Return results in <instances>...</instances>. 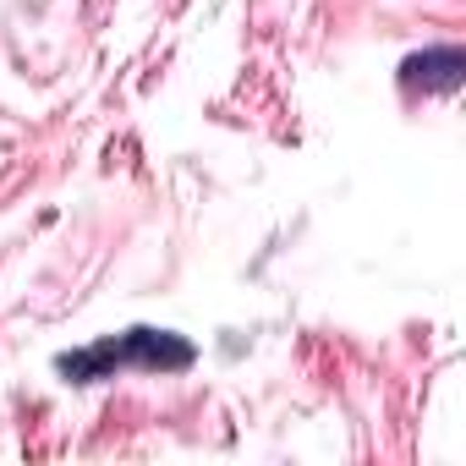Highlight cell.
<instances>
[{
  "instance_id": "obj_2",
  "label": "cell",
  "mask_w": 466,
  "mask_h": 466,
  "mask_svg": "<svg viewBox=\"0 0 466 466\" xmlns=\"http://www.w3.org/2000/svg\"><path fill=\"white\" fill-rule=\"evenodd\" d=\"M411 83H433V88H455L461 83V50H428L417 61H406Z\"/></svg>"
},
{
  "instance_id": "obj_1",
  "label": "cell",
  "mask_w": 466,
  "mask_h": 466,
  "mask_svg": "<svg viewBox=\"0 0 466 466\" xmlns=\"http://www.w3.org/2000/svg\"><path fill=\"white\" fill-rule=\"evenodd\" d=\"M116 357H132V362H148V368H187L192 346H181L170 335H154V329H132L127 346H116Z\"/></svg>"
}]
</instances>
